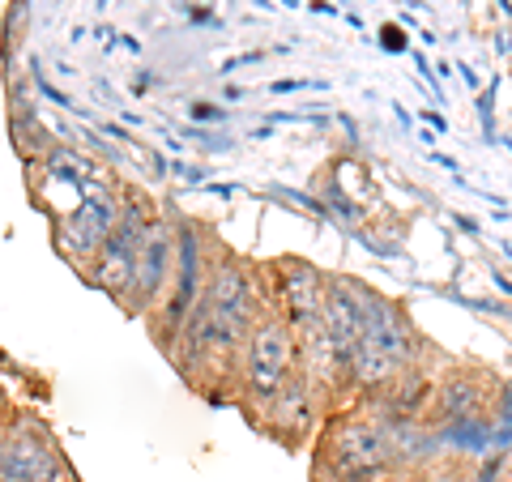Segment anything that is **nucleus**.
Segmentation results:
<instances>
[{
  "label": "nucleus",
  "instance_id": "nucleus-3",
  "mask_svg": "<svg viewBox=\"0 0 512 482\" xmlns=\"http://www.w3.org/2000/svg\"><path fill=\"white\" fill-rule=\"evenodd\" d=\"M274 299H278V312L286 325L295 329V337L312 333L325 325V295H329V278L308 261H278L274 269Z\"/></svg>",
  "mask_w": 512,
  "mask_h": 482
},
{
  "label": "nucleus",
  "instance_id": "nucleus-8",
  "mask_svg": "<svg viewBox=\"0 0 512 482\" xmlns=\"http://www.w3.org/2000/svg\"><path fill=\"white\" fill-rule=\"evenodd\" d=\"M116 222H120V210H116V201H111V197L82 201L77 210H69V218L60 222V248H64V256H69L73 265L90 269L94 256H99L103 244L111 239V231H116Z\"/></svg>",
  "mask_w": 512,
  "mask_h": 482
},
{
  "label": "nucleus",
  "instance_id": "nucleus-5",
  "mask_svg": "<svg viewBox=\"0 0 512 482\" xmlns=\"http://www.w3.org/2000/svg\"><path fill=\"white\" fill-rule=\"evenodd\" d=\"M393 465L384 423H346L329 444V470L338 482H372Z\"/></svg>",
  "mask_w": 512,
  "mask_h": 482
},
{
  "label": "nucleus",
  "instance_id": "nucleus-7",
  "mask_svg": "<svg viewBox=\"0 0 512 482\" xmlns=\"http://www.w3.org/2000/svg\"><path fill=\"white\" fill-rule=\"evenodd\" d=\"M210 308H218L222 316H231L239 329H256V320H265V299H261V282L252 278L248 265L231 261V256H218L210 261V278H205V295Z\"/></svg>",
  "mask_w": 512,
  "mask_h": 482
},
{
  "label": "nucleus",
  "instance_id": "nucleus-1",
  "mask_svg": "<svg viewBox=\"0 0 512 482\" xmlns=\"http://www.w3.org/2000/svg\"><path fill=\"white\" fill-rule=\"evenodd\" d=\"M295 372H299V337L282 316L269 312L248 333L244 350H239V372H235L239 397H244L252 419H265L269 401L291 384Z\"/></svg>",
  "mask_w": 512,
  "mask_h": 482
},
{
  "label": "nucleus",
  "instance_id": "nucleus-9",
  "mask_svg": "<svg viewBox=\"0 0 512 482\" xmlns=\"http://www.w3.org/2000/svg\"><path fill=\"white\" fill-rule=\"evenodd\" d=\"M171 269H175V235L163 222H150L146 235L137 244V269H133V295H128V308L146 312L154 308V299L171 286Z\"/></svg>",
  "mask_w": 512,
  "mask_h": 482
},
{
  "label": "nucleus",
  "instance_id": "nucleus-10",
  "mask_svg": "<svg viewBox=\"0 0 512 482\" xmlns=\"http://www.w3.org/2000/svg\"><path fill=\"white\" fill-rule=\"evenodd\" d=\"M312 414H316V393L308 389V380H303V372L291 376V384L269 401V410H265V427L274 431V436L282 444H299L303 436H308V427H312Z\"/></svg>",
  "mask_w": 512,
  "mask_h": 482
},
{
  "label": "nucleus",
  "instance_id": "nucleus-11",
  "mask_svg": "<svg viewBox=\"0 0 512 482\" xmlns=\"http://www.w3.org/2000/svg\"><path fill=\"white\" fill-rule=\"evenodd\" d=\"M478 401H483V393H478V384L466 380V376H448L440 384V401L436 410L444 414V419H461V414H474Z\"/></svg>",
  "mask_w": 512,
  "mask_h": 482
},
{
  "label": "nucleus",
  "instance_id": "nucleus-6",
  "mask_svg": "<svg viewBox=\"0 0 512 482\" xmlns=\"http://www.w3.org/2000/svg\"><path fill=\"white\" fill-rule=\"evenodd\" d=\"M372 291L359 286L355 278H329V295H325V333L338 355L342 380H350V363H355L359 337L367 329V312H372Z\"/></svg>",
  "mask_w": 512,
  "mask_h": 482
},
{
  "label": "nucleus",
  "instance_id": "nucleus-4",
  "mask_svg": "<svg viewBox=\"0 0 512 482\" xmlns=\"http://www.w3.org/2000/svg\"><path fill=\"white\" fill-rule=\"evenodd\" d=\"M0 482H69V465L43 427L18 423L0 436Z\"/></svg>",
  "mask_w": 512,
  "mask_h": 482
},
{
  "label": "nucleus",
  "instance_id": "nucleus-2",
  "mask_svg": "<svg viewBox=\"0 0 512 482\" xmlns=\"http://www.w3.org/2000/svg\"><path fill=\"white\" fill-rule=\"evenodd\" d=\"M419 355H423V337L414 333L406 312L376 295L372 312H367V329L359 337L355 363H350V380L367 393H380L402 372H410L419 363Z\"/></svg>",
  "mask_w": 512,
  "mask_h": 482
}]
</instances>
